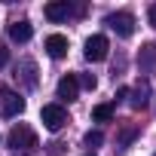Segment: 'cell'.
I'll return each mask as SVG.
<instances>
[{
	"instance_id": "cell-10",
	"label": "cell",
	"mask_w": 156,
	"mask_h": 156,
	"mask_svg": "<svg viewBox=\"0 0 156 156\" xmlns=\"http://www.w3.org/2000/svg\"><path fill=\"white\" fill-rule=\"evenodd\" d=\"M147 95H150V83H147V80H141V83L132 89V98H129V104H132L135 110H144V107H147Z\"/></svg>"
},
{
	"instance_id": "cell-15",
	"label": "cell",
	"mask_w": 156,
	"mask_h": 156,
	"mask_svg": "<svg viewBox=\"0 0 156 156\" xmlns=\"http://www.w3.org/2000/svg\"><path fill=\"white\" fill-rule=\"evenodd\" d=\"M132 138H135V129H126V132L119 135V147H126V144H129Z\"/></svg>"
},
{
	"instance_id": "cell-13",
	"label": "cell",
	"mask_w": 156,
	"mask_h": 156,
	"mask_svg": "<svg viewBox=\"0 0 156 156\" xmlns=\"http://www.w3.org/2000/svg\"><path fill=\"white\" fill-rule=\"evenodd\" d=\"M101 141H104V135H101L98 129H95V132H86V135H83V144H86V147H98Z\"/></svg>"
},
{
	"instance_id": "cell-6",
	"label": "cell",
	"mask_w": 156,
	"mask_h": 156,
	"mask_svg": "<svg viewBox=\"0 0 156 156\" xmlns=\"http://www.w3.org/2000/svg\"><path fill=\"white\" fill-rule=\"evenodd\" d=\"M0 98H3V116H19L25 110V98L16 95V92H9V89L0 92Z\"/></svg>"
},
{
	"instance_id": "cell-18",
	"label": "cell",
	"mask_w": 156,
	"mask_h": 156,
	"mask_svg": "<svg viewBox=\"0 0 156 156\" xmlns=\"http://www.w3.org/2000/svg\"><path fill=\"white\" fill-rule=\"evenodd\" d=\"M147 19H150V25H153V28H156V3H153V6H150V12H147Z\"/></svg>"
},
{
	"instance_id": "cell-14",
	"label": "cell",
	"mask_w": 156,
	"mask_h": 156,
	"mask_svg": "<svg viewBox=\"0 0 156 156\" xmlns=\"http://www.w3.org/2000/svg\"><path fill=\"white\" fill-rule=\"evenodd\" d=\"M76 80H80V86H86V89H95L98 86V80H95L92 73H83V76H76Z\"/></svg>"
},
{
	"instance_id": "cell-19",
	"label": "cell",
	"mask_w": 156,
	"mask_h": 156,
	"mask_svg": "<svg viewBox=\"0 0 156 156\" xmlns=\"http://www.w3.org/2000/svg\"><path fill=\"white\" fill-rule=\"evenodd\" d=\"M89 156H92V153H89Z\"/></svg>"
},
{
	"instance_id": "cell-17",
	"label": "cell",
	"mask_w": 156,
	"mask_h": 156,
	"mask_svg": "<svg viewBox=\"0 0 156 156\" xmlns=\"http://www.w3.org/2000/svg\"><path fill=\"white\" fill-rule=\"evenodd\" d=\"M6 61H9V49H6V46H0V67H3Z\"/></svg>"
},
{
	"instance_id": "cell-5",
	"label": "cell",
	"mask_w": 156,
	"mask_h": 156,
	"mask_svg": "<svg viewBox=\"0 0 156 156\" xmlns=\"http://www.w3.org/2000/svg\"><path fill=\"white\" fill-rule=\"evenodd\" d=\"M76 95H80V80H76V73H64L61 80H58V98L73 101Z\"/></svg>"
},
{
	"instance_id": "cell-12",
	"label": "cell",
	"mask_w": 156,
	"mask_h": 156,
	"mask_svg": "<svg viewBox=\"0 0 156 156\" xmlns=\"http://www.w3.org/2000/svg\"><path fill=\"white\" fill-rule=\"evenodd\" d=\"M92 119H95V122L113 119V104H98V107H92Z\"/></svg>"
},
{
	"instance_id": "cell-4",
	"label": "cell",
	"mask_w": 156,
	"mask_h": 156,
	"mask_svg": "<svg viewBox=\"0 0 156 156\" xmlns=\"http://www.w3.org/2000/svg\"><path fill=\"white\" fill-rule=\"evenodd\" d=\"M104 22H107L119 37H132V34H135V16H132V12H110Z\"/></svg>"
},
{
	"instance_id": "cell-8",
	"label": "cell",
	"mask_w": 156,
	"mask_h": 156,
	"mask_svg": "<svg viewBox=\"0 0 156 156\" xmlns=\"http://www.w3.org/2000/svg\"><path fill=\"white\" fill-rule=\"evenodd\" d=\"M46 52L52 58H64L67 55V37L64 34H49L46 37Z\"/></svg>"
},
{
	"instance_id": "cell-1",
	"label": "cell",
	"mask_w": 156,
	"mask_h": 156,
	"mask_svg": "<svg viewBox=\"0 0 156 156\" xmlns=\"http://www.w3.org/2000/svg\"><path fill=\"white\" fill-rule=\"evenodd\" d=\"M6 141H9L12 150H34V147H37V132L19 122V126H12V132H9Z\"/></svg>"
},
{
	"instance_id": "cell-2",
	"label": "cell",
	"mask_w": 156,
	"mask_h": 156,
	"mask_svg": "<svg viewBox=\"0 0 156 156\" xmlns=\"http://www.w3.org/2000/svg\"><path fill=\"white\" fill-rule=\"evenodd\" d=\"M107 52H110V43H107V37H104V34H92V37L86 40V46H83L86 61H104V58H107Z\"/></svg>"
},
{
	"instance_id": "cell-11",
	"label": "cell",
	"mask_w": 156,
	"mask_h": 156,
	"mask_svg": "<svg viewBox=\"0 0 156 156\" xmlns=\"http://www.w3.org/2000/svg\"><path fill=\"white\" fill-rule=\"evenodd\" d=\"M16 76H22V83L28 86V89H34L37 86V64L31 61V58H25L22 64H19V73Z\"/></svg>"
},
{
	"instance_id": "cell-16",
	"label": "cell",
	"mask_w": 156,
	"mask_h": 156,
	"mask_svg": "<svg viewBox=\"0 0 156 156\" xmlns=\"http://www.w3.org/2000/svg\"><path fill=\"white\" fill-rule=\"evenodd\" d=\"M61 153H64V144H58V141L49 144V156H61Z\"/></svg>"
},
{
	"instance_id": "cell-7",
	"label": "cell",
	"mask_w": 156,
	"mask_h": 156,
	"mask_svg": "<svg viewBox=\"0 0 156 156\" xmlns=\"http://www.w3.org/2000/svg\"><path fill=\"white\" fill-rule=\"evenodd\" d=\"M67 12H70L67 0H52V3H46V6H43V16H46L49 22H64V19H67Z\"/></svg>"
},
{
	"instance_id": "cell-3",
	"label": "cell",
	"mask_w": 156,
	"mask_h": 156,
	"mask_svg": "<svg viewBox=\"0 0 156 156\" xmlns=\"http://www.w3.org/2000/svg\"><path fill=\"white\" fill-rule=\"evenodd\" d=\"M40 119H43V126H46L49 132H58V129L67 122V113H64V107H61V104H43Z\"/></svg>"
},
{
	"instance_id": "cell-9",
	"label": "cell",
	"mask_w": 156,
	"mask_h": 156,
	"mask_svg": "<svg viewBox=\"0 0 156 156\" xmlns=\"http://www.w3.org/2000/svg\"><path fill=\"white\" fill-rule=\"evenodd\" d=\"M31 37H34L31 22H12V25H9V40H16V43H28Z\"/></svg>"
}]
</instances>
